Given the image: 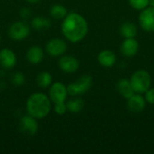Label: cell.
Returning <instances> with one entry per match:
<instances>
[{"mask_svg":"<svg viewBox=\"0 0 154 154\" xmlns=\"http://www.w3.org/2000/svg\"><path fill=\"white\" fill-rule=\"evenodd\" d=\"M20 14H21V16L23 17V18H28V17L31 15V11H30V9H28V8H23V9L21 10V12H20Z\"/></svg>","mask_w":154,"mask_h":154,"instance_id":"obj_26","label":"cell"},{"mask_svg":"<svg viewBox=\"0 0 154 154\" xmlns=\"http://www.w3.org/2000/svg\"><path fill=\"white\" fill-rule=\"evenodd\" d=\"M139 23L141 27L148 32H154V7H146L141 11L139 14Z\"/></svg>","mask_w":154,"mask_h":154,"instance_id":"obj_6","label":"cell"},{"mask_svg":"<svg viewBox=\"0 0 154 154\" xmlns=\"http://www.w3.org/2000/svg\"><path fill=\"white\" fill-rule=\"evenodd\" d=\"M0 64L5 69H12L16 64V56L9 49H3L0 51Z\"/></svg>","mask_w":154,"mask_h":154,"instance_id":"obj_13","label":"cell"},{"mask_svg":"<svg viewBox=\"0 0 154 154\" xmlns=\"http://www.w3.org/2000/svg\"><path fill=\"white\" fill-rule=\"evenodd\" d=\"M30 33V27L25 22H16L13 23L8 31L9 37L14 41H22Z\"/></svg>","mask_w":154,"mask_h":154,"instance_id":"obj_5","label":"cell"},{"mask_svg":"<svg viewBox=\"0 0 154 154\" xmlns=\"http://www.w3.org/2000/svg\"><path fill=\"white\" fill-rule=\"evenodd\" d=\"M67 43L61 39H52L46 44V51L52 57H58L65 53Z\"/></svg>","mask_w":154,"mask_h":154,"instance_id":"obj_9","label":"cell"},{"mask_svg":"<svg viewBox=\"0 0 154 154\" xmlns=\"http://www.w3.org/2000/svg\"><path fill=\"white\" fill-rule=\"evenodd\" d=\"M32 26L38 31H44L51 27V21L42 16H37L32 19Z\"/></svg>","mask_w":154,"mask_h":154,"instance_id":"obj_18","label":"cell"},{"mask_svg":"<svg viewBox=\"0 0 154 154\" xmlns=\"http://www.w3.org/2000/svg\"><path fill=\"white\" fill-rule=\"evenodd\" d=\"M144 98L147 103H149L151 105H154V88H149L145 92Z\"/></svg>","mask_w":154,"mask_h":154,"instance_id":"obj_25","label":"cell"},{"mask_svg":"<svg viewBox=\"0 0 154 154\" xmlns=\"http://www.w3.org/2000/svg\"><path fill=\"white\" fill-rule=\"evenodd\" d=\"M93 79L90 75H84L80 77L74 83L69 84L67 87L68 94L70 96H79L87 93L92 87Z\"/></svg>","mask_w":154,"mask_h":154,"instance_id":"obj_4","label":"cell"},{"mask_svg":"<svg viewBox=\"0 0 154 154\" xmlns=\"http://www.w3.org/2000/svg\"><path fill=\"white\" fill-rule=\"evenodd\" d=\"M149 1H150V5H151V6L154 7V0H149Z\"/></svg>","mask_w":154,"mask_h":154,"instance_id":"obj_28","label":"cell"},{"mask_svg":"<svg viewBox=\"0 0 154 154\" xmlns=\"http://www.w3.org/2000/svg\"><path fill=\"white\" fill-rule=\"evenodd\" d=\"M63 35L71 42H80L85 38L88 31V25L86 19L79 14L71 13L63 20L61 24Z\"/></svg>","mask_w":154,"mask_h":154,"instance_id":"obj_1","label":"cell"},{"mask_svg":"<svg viewBox=\"0 0 154 154\" xmlns=\"http://www.w3.org/2000/svg\"><path fill=\"white\" fill-rule=\"evenodd\" d=\"M68 95L67 87L61 82H56L51 85L50 89V97L51 101L56 104L64 102Z\"/></svg>","mask_w":154,"mask_h":154,"instance_id":"obj_8","label":"cell"},{"mask_svg":"<svg viewBox=\"0 0 154 154\" xmlns=\"http://www.w3.org/2000/svg\"><path fill=\"white\" fill-rule=\"evenodd\" d=\"M130 83L132 85L134 93L143 94L145 93L150 88L152 83V78L148 71L140 69L135 71L132 75L130 79Z\"/></svg>","mask_w":154,"mask_h":154,"instance_id":"obj_3","label":"cell"},{"mask_svg":"<svg viewBox=\"0 0 154 154\" xmlns=\"http://www.w3.org/2000/svg\"><path fill=\"white\" fill-rule=\"evenodd\" d=\"M51 81H52L51 75L46 71L41 72L37 77V83L41 88H48L49 86H51Z\"/></svg>","mask_w":154,"mask_h":154,"instance_id":"obj_21","label":"cell"},{"mask_svg":"<svg viewBox=\"0 0 154 154\" xmlns=\"http://www.w3.org/2000/svg\"><path fill=\"white\" fill-rule=\"evenodd\" d=\"M12 82L16 85V86H22L25 82V78L24 75L21 72H16L13 75L12 77Z\"/></svg>","mask_w":154,"mask_h":154,"instance_id":"obj_23","label":"cell"},{"mask_svg":"<svg viewBox=\"0 0 154 154\" xmlns=\"http://www.w3.org/2000/svg\"><path fill=\"white\" fill-rule=\"evenodd\" d=\"M27 2H29V3H32V4H35V3H37V2H39L40 0H26Z\"/></svg>","mask_w":154,"mask_h":154,"instance_id":"obj_27","label":"cell"},{"mask_svg":"<svg viewBox=\"0 0 154 154\" xmlns=\"http://www.w3.org/2000/svg\"><path fill=\"white\" fill-rule=\"evenodd\" d=\"M139 50V43L134 38H127L121 44V52L125 57L134 56Z\"/></svg>","mask_w":154,"mask_h":154,"instance_id":"obj_12","label":"cell"},{"mask_svg":"<svg viewBox=\"0 0 154 154\" xmlns=\"http://www.w3.org/2000/svg\"><path fill=\"white\" fill-rule=\"evenodd\" d=\"M129 4L134 9L142 11L144 8L148 7V5H150V1L149 0H129Z\"/></svg>","mask_w":154,"mask_h":154,"instance_id":"obj_22","label":"cell"},{"mask_svg":"<svg viewBox=\"0 0 154 154\" xmlns=\"http://www.w3.org/2000/svg\"><path fill=\"white\" fill-rule=\"evenodd\" d=\"M43 51L40 46H32L27 51V60L32 64H38L42 62L43 59Z\"/></svg>","mask_w":154,"mask_h":154,"instance_id":"obj_16","label":"cell"},{"mask_svg":"<svg viewBox=\"0 0 154 154\" xmlns=\"http://www.w3.org/2000/svg\"><path fill=\"white\" fill-rule=\"evenodd\" d=\"M26 109L28 114L34 118H43L51 111L50 98L42 93H34L28 98Z\"/></svg>","mask_w":154,"mask_h":154,"instance_id":"obj_2","label":"cell"},{"mask_svg":"<svg viewBox=\"0 0 154 154\" xmlns=\"http://www.w3.org/2000/svg\"><path fill=\"white\" fill-rule=\"evenodd\" d=\"M116 88L118 93L125 99L130 98L133 95H134V91L132 88L130 80L126 79H122L117 82Z\"/></svg>","mask_w":154,"mask_h":154,"instance_id":"obj_15","label":"cell"},{"mask_svg":"<svg viewBox=\"0 0 154 154\" xmlns=\"http://www.w3.org/2000/svg\"><path fill=\"white\" fill-rule=\"evenodd\" d=\"M50 14L54 19H63L67 15V9L63 5H55L51 7Z\"/></svg>","mask_w":154,"mask_h":154,"instance_id":"obj_20","label":"cell"},{"mask_svg":"<svg viewBox=\"0 0 154 154\" xmlns=\"http://www.w3.org/2000/svg\"><path fill=\"white\" fill-rule=\"evenodd\" d=\"M0 42H1V36H0Z\"/></svg>","mask_w":154,"mask_h":154,"instance_id":"obj_29","label":"cell"},{"mask_svg":"<svg viewBox=\"0 0 154 154\" xmlns=\"http://www.w3.org/2000/svg\"><path fill=\"white\" fill-rule=\"evenodd\" d=\"M127 108L134 114L142 113L146 107V100L140 94H134L127 99Z\"/></svg>","mask_w":154,"mask_h":154,"instance_id":"obj_10","label":"cell"},{"mask_svg":"<svg viewBox=\"0 0 154 154\" xmlns=\"http://www.w3.org/2000/svg\"><path fill=\"white\" fill-rule=\"evenodd\" d=\"M19 129L22 134L32 136L38 132V123L36 119L32 116H24L20 119Z\"/></svg>","mask_w":154,"mask_h":154,"instance_id":"obj_7","label":"cell"},{"mask_svg":"<svg viewBox=\"0 0 154 154\" xmlns=\"http://www.w3.org/2000/svg\"><path fill=\"white\" fill-rule=\"evenodd\" d=\"M66 106H67V110H69L70 113L77 114L83 110L85 103L81 98L78 97V98H74L72 100H69Z\"/></svg>","mask_w":154,"mask_h":154,"instance_id":"obj_19","label":"cell"},{"mask_svg":"<svg viewBox=\"0 0 154 154\" xmlns=\"http://www.w3.org/2000/svg\"><path fill=\"white\" fill-rule=\"evenodd\" d=\"M97 60L101 66L105 68H111L115 65L116 61V56L114 51L110 50H104L99 52L97 56Z\"/></svg>","mask_w":154,"mask_h":154,"instance_id":"obj_14","label":"cell"},{"mask_svg":"<svg viewBox=\"0 0 154 154\" xmlns=\"http://www.w3.org/2000/svg\"><path fill=\"white\" fill-rule=\"evenodd\" d=\"M59 67L66 73L76 72L79 67V60L72 56H63L59 60Z\"/></svg>","mask_w":154,"mask_h":154,"instance_id":"obj_11","label":"cell"},{"mask_svg":"<svg viewBox=\"0 0 154 154\" xmlns=\"http://www.w3.org/2000/svg\"><path fill=\"white\" fill-rule=\"evenodd\" d=\"M120 32L125 39L134 38L137 34V27L132 22H125L121 25Z\"/></svg>","mask_w":154,"mask_h":154,"instance_id":"obj_17","label":"cell"},{"mask_svg":"<svg viewBox=\"0 0 154 154\" xmlns=\"http://www.w3.org/2000/svg\"><path fill=\"white\" fill-rule=\"evenodd\" d=\"M55 112L58 115H64L67 111V106L64 104V102H60L55 104Z\"/></svg>","mask_w":154,"mask_h":154,"instance_id":"obj_24","label":"cell"}]
</instances>
